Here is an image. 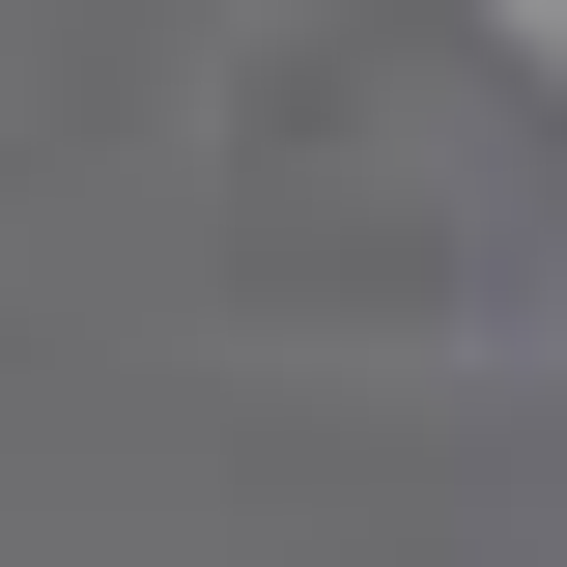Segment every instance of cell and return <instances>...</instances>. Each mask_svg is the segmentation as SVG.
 <instances>
[]
</instances>
